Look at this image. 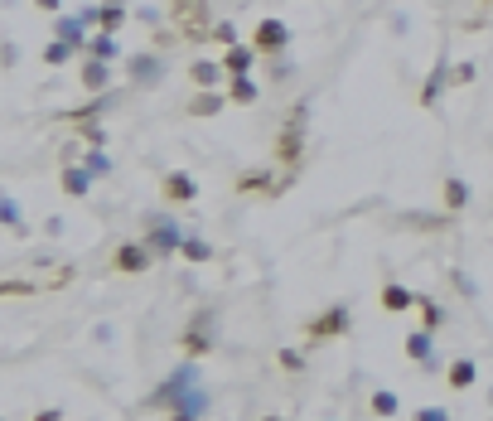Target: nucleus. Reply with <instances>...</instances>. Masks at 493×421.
Listing matches in <instances>:
<instances>
[{
	"label": "nucleus",
	"mask_w": 493,
	"mask_h": 421,
	"mask_svg": "<svg viewBox=\"0 0 493 421\" xmlns=\"http://www.w3.org/2000/svg\"><path fill=\"white\" fill-rule=\"evenodd\" d=\"M421 330H430V334H436L440 330V324H445V305H440V300H421Z\"/></svg>",
	"instance_id": "obj_29"
},
{
	"label": "nucleus",
	"mask_w": 493,
	"mask_h": 421,
	"mask_svg": "<svg viewBox=\"0 0 493 421\" xmlns=\"http://www.w3.org/2000/svg\"><path fill=\"white\" fill-rule=\"evenodd\" d=\"M126 15H131V10H126V5H102V30H112V34H122V25H126Z\"/></svg>",
	"instance_id": "obj_31"
},
{
	"label": "nucleus",
	"mask_w": 493,
	"mask_h": 421,
	"mask_svg": "<svg viewBox=\"0 0 493 421\" xmlns=\"http://www.w3.org/2000/svg\"><path fill=\"white\" fill-rule=\"evenodd\" d=\"M78 15H82V25H88V30H92V25H98V30H102V5H82V10H78Z\"/></svg>",
	"instance_id": "obj_38"
},
{
	"label": "nucleus",
	"mask_w": 493,
	"mask_h": 421,
	"mask_svg": "<svg viewBox=\"0 0 493 421\" xmlns=\"http://www.w3.org/2000/svg\"><path fill=\"white\" fill-rule=\"evenodd\" d=\"M261 421H281V417H261Z\"/></svg>",
	"instance_id": "obj_45"
},
{
	"label": "nucleus",
	"mask_w": 493,
	"mask_h": 421,
	"mask_svg": "<svg viewBox=\"0 0 493 421\" xmlns=\"http://www.w3.org/2000/svg\"><path fill=\"white\" fill-rule=\"evenodd\" d=\"M416 305H421V296L412 286H402V281L382 286V310H387V315H402V310H416Z\"/></svg>",
	"instance_id": "obj_13"
},
{
	"label": "nucleus",
	"mask_w": 493,
	"mask_h": 421,
	"mask_svg": "<svg viewBox=\"0 0 493 421\" xmlns=\"http://www.w3.org/2000/svg\"><path fill=\"white\" fill-rule=\"evenodd\" d=\"M126 78L136 82V88H155V82L165 78V58L155 54V49H146V54H131V58H126Z\"/></svg>",
	"instance_id": "obj_6"
},
{
	"label": "nucleus",
	"mask_w": 493,
	"mask_h": 421,
	"mask_svg": "<svg viewBox=\"0 0 493 421\" xmlns=\"http://www.w3.org/2000/svg\"><path fill=\"white\" fill-rule=\"evenodd\" d=\"M450 82H455V64H445V58H440L436 73L426 78V88H421V107H436V102H440V92L450 88Z\"/></svg>",
	"instance_id": "obj_19"
},
{
	"label": "nucleus",
	"mask_w": 493,
	"mask_h": 421,
	"mask_svg": "<svg viewBox=\"0 0 493 421\" xmlns=\"http://www.w3.org/2000/svg\"><path fill=\"white\" fill-rule=\"evenodd\" d=\"M0 5H15V0H0Z\"/></svg>",
	"instance_id": "obj_46"
},
{
	"label": "nucleus",
	"mask_w": 493,
	"mask_h": 421,
	"mask_svg": "<svg viewBox=\"0 0 493 421\" xmlns=\"http://www.w3.org/2000/svg\"><path fill=\"white\" fill-rule=\"evenodd\" d=\"M189 78H194V88H199V92H213V88H223L227 68H223V64H213V58H194Z\"/></svg>",
	"instance_id": "obj_17"
},
{
	"label": "nucleus",
	"mask_w": 493,
	"mask_h": 421,
	"mask_svg": "<svg viewBox=\"0 0 493 421\" xmlns=\"http://www.w3.org/2000/svg\"><path fill=\"white\" fill-rule=\"evenodd\" d=\"M353 330V310L348 305H329L319 320H310V339H344Z\"/></svg>",
	"instance_id": "obj_5"
},
{
	"label": "nucleus",
	"mask_w": 493,
	"mask_h": 421,
	"mask_svg": "<svg viewBox=\"0 0 493 421\" xmlns=\"http://www.w3.org/2000/svg\"><path fill=\"white\" fill-rule=\"evenodd\" d=\"M165 194H170L174 203H194L199 199V179L189 170H170L165 175Z\"/></svg>",
	"instance_id": "obj_18"
},
{
	"label": "nucleus",
	"mask_w": 493,
	"mask_h": 421,
	"mask_svg": "<svg viewBox=\"0 0 493 421\" xmlns=\"http://www.w3.org/2000/svg\"><path fill=\"white\" fill-rule=\"evenodd\" d=\"M136 20H140V25H150V30H155V25H160V10H155V5H140V10H136Z\"/></svg>",
	"instance_id": "obj_40"
},
{
	"label": "nucleus",
	"mask_w": 493,
	"mask_h": 421,
	"mask_svg": "<svg viewBox=\"0 0 493 421\" xmlns=\"http://www.w3.org/2000/svg\"><path fill=\"white\" fill-rule=\"evenodd\" d=\"M34 5H39L44 15H64V0H34Z\"/></svg>",
	"instance_id": "obj_41"
},
{
	"label": "nucleus",
	"mask_w": 493,
	"mask_h": 421,
	"mask_svg": "<svg viewBox=\"0 0 493 421\" xmlns=\"http://www.w3.org/2000/svg\"><path fill=\"white\" fill-rule=\"evenodd\" d=\"M73 44H64V39H54V44H44V64L49 68H64V64H73Z\"/></svg>",
	"instance_id": "obj_28"
},
{
	"label": "nucleus",
	"mask_w": 493,
	"mask_h": 421,
	"mask_svg": "<svg viewBox=\"0 0 493 421\" xmlns=\"http://www.w3.org/2000/svg\"><path fill=\"white\" fill-rule=\"evenodd\" d=\"M450 286H455V291H460V296H469V300L479 296V281H474V276H469V271H460V267L450 271Z\"/></svg>",
	"instance_id": "obj_33"
},
{
	"label": "nucleus",
	"mask_w": 493,
	"mask_h": 421,
	"mask_svg": "<svg viewBox=\"0 0 493 421\" xmlns=\"http://www.w3.org/2000/svg\"><path fill=\"white\" fill-rule=\"evenodd\" d=\"M54 39L73 44V49H88V25H82V15H54Z\"/></svg>",
	"instance_id": "obj_14"
},
{
	"label": "nucleus",
	"mask_w": 493,
	"mask_h": 421,
	"mask_svg": "<svg viewBox=\"0 0 493 421\" xmlns=\"http://www.w3.org/2000/svg\"><path fill=\"white\" fill-rule=\"evenodd\" d=\"M227 102H233V98H227V92H218V88H213V92H199V98H194V116H213V112H223Z\"/></svg>",
	"instance_id": "obj_27"
},
{
	"label": "nucleus",
	"mask_w": 493,
	"mask_h": 421,
	"mask_svg": "<svg viewBox=\"0 0 493 421\" xmlns=\"http://www.w3.org/2000/svg\"><path fill=\"white\" fill-rule=\"evenodd\" d=\"M102 5H126V0H102Z\"/></svg>",
	"instance_id": "obj_44"
},
{
	"label": "nucleus",
	"mask_w": 493,
	"mask_h": 421,
	"mask_svg": "<svg viewBox=\"0 0 493 421\" xmlns=\"http://www.w3.org/2000/svg\"><path fill=\"white\" fill-rule=\"evenodd\" d=\"M406 358H412V364H421L426 373H436V368H440V354H436V334H430V330H416V334H406Z\"/></svg>",
	"instance_id": "obj_9"
},
{
	"label": "nucleus",
	"mask_w": 493,
	"mask_h": 421,
	"mask_svg": "<svg viewBox=\"0 0 493 421\" xmlns=\"http://www.w3.org/2000/svg\"><path fill=\"white\" fill-rule=\"evenodd\" d=\"M179 257H189V262H213V243H208V237H199V233H189L184 247H179Z\"/></svg>",
	"instance_id": "obj_26"
},
{
	"label": "nucleus",
	"mask_w": 493,
	"mask_h": 421,
	"mask_svg": "<svg viewBox=\"0 0 493 421\" xmlns=\"http://www.w3.org/2000/svg\"><path fill=\"white\" fill-rule=\"evenodd\" d=\"M189 388H199V358H189V364H179L170 378L160 382V388H155L150 397H146V407H174L179 397H184Z\"/></svg>",
	"instance_id": "obj_2"
},
{
	"label": "nucleus",
	"mask_w": 493,
	"mask_h": 421,
	"mask_svg": "<svg viewBox=\"0 0 493 421\" xmlns=\"http://www.w3.org/2000/svg\"><path fill=\"white\" fill-rule=\"evenodd\" d=\"M88 58H102V64H116V58H122V39H116L112 30H98L88 39Z\"/></svg>",
	"instance_id": "obj_20"
},
{
	"label": "nucleus",
	"mask_w": 493,
	"mask_h": 421,
	"mask_svg": "<svg viewBox=\"0 0 493 421\" xmlns=\"http://www.w3.org/2000/svg\"><path fill=\"white\" fill-rule=\"evenodd\" d=\"M184 348H189V358H203L218 348V310H194V320L184 330Z\"/></svg>",
	"instance_id": "obj_3"
},
{
	"label": "nucleus",
	"mask_w": 493,
	"mask_h": 421,
	"mask_svg": "<svg viewBox=\"0 0 493 421\" xmlns=\"http://www.w3.org/2000/svg\"><path fill=\"white\" fill-rule=\"evenodd\" d=\"M184 228H179L170 213H150V223H146V243H150V252L155 257H179V247H184Z\"/></svg>",
	"instance_id": "obj_1"
},
{
	"label": "nucleus",
	"mask_w": 493,
	"mask_h": 421,
	"mask_svg": "<svg viewBox=\"0 0 493 421\" xmlns=\"http://www.w3.org/2000/svg\"><path fill=\"white\" fill-rule=\"evenodd\" d=\"M92 179H98V175H92L82 160H78V165L68 160V165H64V194H68V199H88V194H92Z\"/></svg>",
	"instance_id": "obj_15"
},
{
	"label": "nucleus",
	"mask_w": 493,
	"mask_h": 421,
	"mask_svg": "<svg viewBox=\"0 0 493 421\" xmlns=\"http://www.w3.org/2000/svg\"><path fill=\"white\" fill-rule=\"evenodd\" d=\"M257 58H261L257 44H233V49H227V58H223L227 78H242V73H251V68H257Z\"/></svg>",
	"instance_id": "obj_16"
},
{
	"label": "nucleus",
	"mask_w": 493,
	"mask_h": 421,
	"mask_svg": "<svg viewBox=\"0 0 493 421\" xmlns=\"http://www.w3.org/2000/svg\"><path fill=\"white\" fill-rule=\"evenodd\" d=\"M257 189H271V194H276L281 185H276L271 175H247V179H242V194H257Z\"/></svg>",
	"instance_id": "obj_34"
},
{
	"label": "nucleus",
	"mask_w": 493,
	"mask_h": 421,
	"mask_svg": "<svg viewBox=\"0 0 493 421\" xmlns=\"http://www.w3.org/2000/svg\"><path fill=\"white\" fill-rule=\"evenodd\" d=\"M39 421H64V412H58V407H49V412H39Z\"/></svg>",
	"instance_id": "obj_43"
},
{
	"label": "nucleus",
	"mask_w": 493,
	"mask_h": 421,
	"mask_svg": "<svg viewBox=\"0 0 493 421\" xmlns=\"http://www.w3.org/2000/svg\"><path fill=\"white\" fill-rule=\"evenodd\" d=\"M0 223H5L10 233H30L25 209H20V199H15V194H0Z\"/></svg>",
	"instance_id": "obj_22"
},
{
	"label": "nucleus",
	"mask_w": 493,
	"mask_h": 421,
	"mask_svg": "<svg viewBox=\"0 0 493 421\" xmlns=\"http://www.w3.org/2000/svg\"><path fill=\"white\" fill-rule=\"evenodd\" d=\"M251 44H257L267 58L285 54V49H291V25H285V20H261L257 34H251Z\"/></svg>",
	"instance_id": "obj_7"
},
{
	"label": "nucleus",
	"mask_w": 493,
	"mask_h": 421,
	"mask_svg": "<svg viewBox=\"0 0 493 421\" xmlns=\"http://www.w3.org/2000/svg\"><path fill=\"white\" fill-rule=\"evenodd\" d=\"M227 98H233L237 107H251V102L261 98L257 78H251V73H242V78H227Z\"/></svg>",
	"instance_id": "obj_21"
},
{
	"label": "nucleus",
	"mask_w": 493,
	"mask_h": 421,
	"mask_svg": "<svg viewBox=\"0 0 493 421\" xmlns=\"http://www.w3.org/2000/svg\"><path fill=\"white\" fill-rule=\"evenodd\" d=\"M213 39H218L223 49H233V44H242V34H237L233 20H218V25H213Z\"/></svg>",
	"instance_id": "obj_32"
},
{
	"label": "nucleus",
	"mask_w": 493,
	"mask_h": 421,
	"mask_svg": "<svg viewBox=\"0 0 493 421\" xmlns=\"http://www.w3.org/2000/svg\"><path fill=\"white\" fill-rule=\"evenodd\" d=\"M445 378H450V388H474V378H479V368H474V358H455L450 368H445Z\"/></svg>",
	"instance_id": "obj_24"
},
{
	"label": "nucleus",
	"mask_w": 493,
	"mask_h": 421,
	"mask_svg": "<svg viewBox=\"0 0 493 421\" xmlns=\"http://www.w3.org/2000/svg\"><path fill=\"white\" fill-rule=\"evenodd\" d=\"M305 126H310V102H295L291 107V122L281 126V160L291 165H300V155H305Z\"/></svg>",
	"instance_id": "obj_4"
},
{
	"label": "nucleus",
	"mask_w": 493,
	"mask_h": 421,
	"mask_svg": "<svg viewBox=\"0 0 493 421\" xmlns=\"http://www.w3.org/2000/svg\"><path fill=\"white\" fill-rule=\"evenodd\" d=\"M116 102H122V92H92V102H88V107H78V112H64V116H68L73 126H92L102 112H112Z\"/></svg>",
	"instance_id": "obj_11"
},
{
	"label": "nucleus",
	"mask_w": 493,
	"mask_h": 421,
	"mask_svg": "<svg viewBox=\"0 0 493 421\" xmlns=\"http://www.w3.org/2000/svg\"><path fill=\"white\" fill-rule=\"evenodd\" d=\"M281 368L285 373H300V368H305V354H300V348H281Z\"/></svg>",
	"instance_id": "obj_36"
},
{
	"label": "nucleus",
	"mask_w": 493,
	"mask_h": 421,
	"mask_svg": "<svg viewBox=\"0 0 493 421\" xmlns=\"http://www.w3.org/2000/svg\"><path fill=\"white\" fill-rule=\"evenodd\" d=\"M82 131V141H88V146H106V131L98 126V122H92V126H78Z\"/></svg>",
	"instance_id": "obj_37"
},
{
	"label": "nucleus",
	"mask_w": 493,
	"mask_h": 421,
	"mask_svg": "<svg viewBox=\"0 0 493 421\" xmlns=\"http://www.w3.org/2000/svg\"><path fill=\"white\" fill-rule=\"evenodd\" d=\"M170 412H174V421H203V412H208V388H203V382H199V388H189Z\"/></svg>",
	"instance_id": "obj_12"
},
{
	"label": "nucleus",
	"mask_w": 493,
	"mask_h": 421,
	"mask_svg": "<svg viewBox=\"0 0 493 421\" xmlns=\"http://www.w3.org/2000/svg\"><path fill=\"white\" fill-rule=\"evenodd\" d=\"M82 165H88V170H92V175H98V179H106V175H116V160H112V155H106L102 146H88V150H82Z\"/></svg>",
	"instance_id": "obj_25"
},
{
	"label": "nucleus",
	"mask_w": 493,
	"mask_h": 421,
	"mask_svg": "<svg viewBox=\"0 0 493 421\" xmlns=\"http://www.w3.org/2000/svg\"><path fill=\"white\" fill-rule=\"evenodd\" d=\"M489 402H493V388H489Z\"/></svg>",
	"instance_id": "obj_47"
},
{
	"label": "nucleus",
	"mask_w": 493,
	"mask_h": 421,
	"mask_svg": "<svg viewBox=\"0 0 493 421\" xmlns=\"http://www.w3.org/2000/svg\"><path fill=\"white\" fill-rule=\"evenodd\" d=\"M469 199H474V189H469L464 185V179H445V209H450V213H460V209H469Z\"/></svg>",
	"instance_id": "obj_23"
},
{
	"label": "nucleus",
	"mask_w": 493,
	"mask_h": 421,
	"mask_svg": "<svg viewBox=\"0 0 493 421\" xmlns=\"http://www.w3.org/2000/svg\"><path fill=\"white\" fill-rule=\"evenodd\" d=\"M416 421H450V412H445V407H421Z\"/></svg>",
	"instance_id": "obj_39"
},
{
	"label": "nucleus",
	"mask_w": 493,
	"mask_h": 421,
	"mask_svg": "<svg viewBox=\"0 0 493 421\" xmlns=\"http://www.w3.org/2000/svg\"><path fill=\"white\" fill-rule=\"evenodd\" d=\"M372 412H378V417H396V412H402V397H396L392 388H378V392H372Z\"/></svg>",
	"instance_id": "obj_30"
},
{
	"label": "nucleus",
	"mask_w": 493,
	"mask_h": 421,
	"mask_svg": "<svg viewBox=\"0 0 493 421\" xmlns=\"http://www.w3.org/2000/svg\"><path fill=\"white\" fill-rule=\"evenodd\" d=\"M291 73H295V64H291L285 54H276V58H271V82H285Z\"/></svg>",
	"instance_id": "obj_35"
},
{
	"label": "nucleus",
	"mask_w": 493,
	"mask_h": 421,
	"mask_svg": "<svg viewBox=\"0 0 493 421\" xmlns=\"http://www.w3.org/2000/svg\"><path fill=\"white\" fill-rule=\"evenodd\" d=\"M155 252H150V243L140 237V243H122L116 247V271H126V276H136V271H150L155 267Z\"/></svg>",
	"instance_id": "obj_8"
},
{
	"label": "nucleus",
	"mask_w": 493,
	"mask_h": 421,
	"mask_svg": "<svg viewBox=\"0 0 493 421\" xmlns=\"http://www.w3.org/2000/svg\"><path fill=\"white\" fill-rule=\"evenodd\" d=\"M78 78H82V88H88V92H112L116 64H102V58H82Z\"/></svg>",
	"instance_id": "obj_10"
},
{
	"label": "nucleus",
	"mask_w": 493,
	"mask_h": 421,
	"mask_svg": "<svg viewBox=\"0 0 493 421\" xmlns=\"http://www.w3.org/2000/svg\"><path fill=\"white\" fill-rule=\"evenodd\" d=\"M455 82H474V64H455Z\"/></svg>",
	"instance_id": "obj_42"
}]
</instances>
